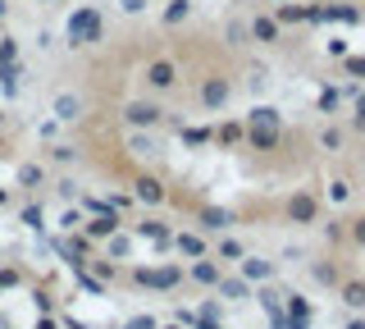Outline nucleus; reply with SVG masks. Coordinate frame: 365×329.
I'll use <instances>...</instances> for the list:
<instances>
[{"label": "nucleus", "mask_w": 365, "mask_h": 329, "mask_svg": "<svg viewBox=\"0 0 365 329\" xmlns=\"http://www.w3.org/2000/svg\"><path fill=\"white\" fill-rule=\"evenodd\" d=\"M133 192H137V197H142V201H160V197H165V188H160V178H137V183H133Z\"/></svg>", "instance_id": "obj_2"}, {"label": "nucleus", "mask_w": 365, "mask_h": 329, "mask_svg": "<svg viewBox=\"0 0 365 329\" xmlns=\"http://www.w3.org/2000/svg\"><path fill=\"white\" fill-rule=\"evenodd\" d=\"M356 238H361V243H365V220H361V224H356Z\"/></svg>", "instance_id": "obj_11"}, {"label": "nucleus", "mask_w": 365, "mask_h": 329, "mask_svg": "<svg viewBox=\"0 0 365 329\" xmlns=\"http://www.w3.org/2000/svg\"><path fill=\"white\" fill-rule=\"evenodd\" d=\"M114 229V215H101V220H91V233H110Z\"/></svg>", "instance_id": "obj_9"}, {"label": "nucleus", "mask_w": 365, "mask_h": 329, "mask_svg": "<svg viewBox=\"0 0 365 329\" xmlns=\"http://www.w3.org/2000/svg\"><path fill=\"white\" fill-rule=\"evenodd\" d=\"M347 329H365V320H351V325H347Z\"/></svg>", "instance_id": "obj_12"}, {"label": "nucleus", "mask_w": 365, "mask_h": 329, "mask_svg": "<svg viewBox=\"0 0 365 329\" xmlns=\"http://www.w3.org/2000/svg\"><path fill=\"white\" fill-rule=\"evenodd\" d=\"M242 275H247V279H265V275H269V265H265V260H247Z\"/></svg>", "instance_id": "obj_8"}, {"label": "nucleus", "mask_w": 365, "mask_h": 329, "mask_svg": "<svg viewBox=\"0 0 365 329\" xmlns=\"http://www.w3.org/2000/svg\"><path fill=\"white\" fill-rule=\"evenodd\" d=\"M288 215L297 224H311L315 220V197H306V192H297V197L288 201Z\"/></svg>", "instance_id": "obj_1"}, {"label": "nucleus", "mask_w": 365, "mask_h": 329, "mask_svg": "<svg viewBox=\"0 0 365 329\" xmlns=\"http://www.w3.org/2000/svg\"><path fill=\"white\" fill-rule=\"evenodd\" d=\"M137 279H142V283H155V288H169V283L178 279V270H137Z\"/></svg>", "instance_id": "obj_3"}, {"label": "nucleus", "mask_w": 365, "mask_h": 329, "mask_svg": "<svg viewBox=\"0 0 365 329\" xmlns=\"http://www.w3.org/2000/svg\"><path fill=\"white\" fill-rule=\"evenodd\" d=\"M201 220H205V229H224V224H233V215L228 211H205Z\"/></svg>", "instance_id": "obj_6"}, {"label": "nucleus", "mask_w": 365, "mask_h": 329, "mask_svg": "<svg viewBox=\"0 0 365 329\" xmlns=\"http://www.w3.org/2000/svg\"><path fill=\"white\" fill-rule=\"evenodd\" d=\"M342 302H347V306H365V283H347V288H342Z\"/></svg>", "instance_id": "obj_5"}, {"label": "nucleus", "mask_w": 365, "mask_h": 329, "mask_svg": "<svg viewBox=\"0 0 365 329\" xmlns=\"http://www.w3.org/2000/svg\"><path fill=\"white\" fill-rule=\"evenodd\" d=\"M128 329H155V325H151V320H133Z\"/></svg>", "instance_id": "obj_10"}, {"label": "nucleus", "mask_w": 365, "mask_h": 329, "mask_svg": "<svg viewBox=\"0 0 365 329\" xmlns=\"http://www.w3.org/2000/svg\"><path fill=\"white\" fill-rule=\"evenodd\" d=\"M178 252H187V256H201V238L182 233V238H178Z\"/></svg>", "instance_id": "obj_7"}, {"label": "nucleus", "mask_w": 365, "mask_h": 329, "mask_svg": "<svg viewBox=\"0 0 365 329\" xmlns=\"http://www.w3.org/2000/svg\"><path fill=\"white\" fill-rule=\"evenodd\" d=\"M192 275H197L201 283H220V270H215L210 260H197V265H192Z\"/></svg>", "instance_id": "obj_4"}]
</instances>
